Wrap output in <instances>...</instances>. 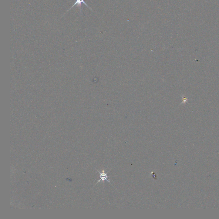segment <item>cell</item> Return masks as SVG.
<instances>
[{
	"label": "cell",
	"instance_id": "6da1fadb",
	"mask_svg": "<svg viewBox=\"0 0 219 219\" xmlns=\"http://www.w3.org/2000/svg\"><path fill=\"white\" fill-rule=\"evenodd\" d=\"M98 172H99V173L100 174V179L99 180V181H98V182H97V183H99V182H100V181H105V180H107V181H108V182H110V181L109 179H108V177H110V176H107V173H105V171L103 170V172H100L98 170Z\"/></svg>",
	"mask_w": 219,
	"mask_h": 219
},
{
	"label": "cell",
	"instance_id": "7a4b0ae2",
	"mask_svg": "<svg viewBox=\"0 0 219 219\" xmlns=\"http://www.w3.org/2000/svg\"><path fill=\"white\" fill-rule=\"evenodd\" d=\"M84 0H76V2H75V4H74V5H73L71 7L70 9H69L68 10V11H69V10H70L71 9H72V8H73L74 7V6H75V5H77V6H78V7H79V8H80V9H81V4H82V3H83V4H84V5H86V6H87V7H88L89 8V9H91L90 8V7H89V6L88 5H86V3L84 2Z\"/></svg>",
	"mask_w": 219,
	"mask_h": 219
}]
</instances>
